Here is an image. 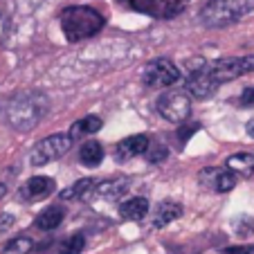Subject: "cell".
Segmentation results:
<instances>
[{
  "instance_id": "cell-1",
  "label": "cell",
  "mask_w": 254,
  "mask_h": 254,
  "mask_svg": "<svg viewBox=\"0 0 254 254\" xmlns=\"http://www.w3.org/2000/svg\"><path fill=\"white\" fill-rule=\"evenodd\" d=\"M50 111V99L39 90L18 92L9 99L5 108V117L11 128L16 130H32Z\"/></svg>"
},
{
  "instance_id": "cell-2",
  "label": "cell",
  "mask_w": 254,
  "mask_h": 254,
  "mask_svg": "<svg viewBox=\"0 0 254 254\" xmlns=\"http://www.w3.org/2000/svg\"><path fill=\"white\" fill-rule=\"evenodd\" d=\"M61 20V32L70 43H79L83 39H90L97 32H101L106 25V18L95 9L86 5L65 7L59 16Z\"/></svg>"
},
{
  "instance_id": "cell-3",
  "label": "cell",
  "mask_w": 254,
  "mask_h": 254,
  "mask_svg": "<svg viewBox=\"0 0 254 254\" xmlns=\"http://www.w3.org/2000/svg\"><path fill=\"white\" fill-rule=\"evenodd\" d=\"M254 11V0H209L200 9V23L209 29L227 27Z\"/></svg>"
},
{
  "instance_id": "cell-4",
  "label": "cell",
  "mask_w": 254,
  "mask_h": 254,
  "mask_svg": "<svg viewBox=\"0 0 254 254\" xmlns=\"http://www.w3.org/2000/svg\"><path fill=\"white\" fill-rule=\"evenodd\" d=\"M202 70H205V74L209 77V81L218 88V86H223V83L234 81V79L252 72L254 70V54H250V57L218 59V61H214V63H207Z\"/></svg>"
},
{
  "instance_id": "cell-5",
  "label": "cell",
  "mask_w": 254,
  "mask_h": 254,
  "mask_svg": "<svg viewBox=\"0 0 254 254\" xmlns=\"http://www.w3.org/2000/svg\"><path fill=\"white\" fill-rule=\"evenodd\" d=\"M70 149H72V137L70 135H65V133L50 135V137L41 139V142L34 146L32 155H29V162H32L34 167H45V164L63 158Z\"/></svg>"
},
{
  "instance_id": "cell-6",
  "label": "cell",
  "mask_w": 254,
  "mask_h": 254,
  "mask_svg": "<svg viewBox=\"0 0 254 254\" xmlns=\"http://www.w3.org/2000/svg\"><path fill=\"white\" fill-rule=\"evenodd\" d=\"M158 113L167 122L183 124L191 115V99L187 90H167L158 99Z\"/></svg>"
},
{
  "instance_id": "cell-7",
  "label": "cell",
  "mask_w": 254,
  "mask_h": 254,
  "mask_svg": "<svg viewBox=\"0 0 254 254\" xmlns=\"http://www.w3.org/2000/svg\"><path fill=\"white\" fill-rule=\"evenodd\" d=\"M178 79H180V70L169 59H153L142 70V83L146 88H153V90H158V88H171Z\"/></svg>"
},
{
  "instance_id": "cell-8",
  "label": "cell",
  "mask_w": 254,
  "mask_h": 254,
  "mask_svg": "<svg viewBox=\"0 0 254 254\" xmlns=\"http://www.w3.org/2000/svg\"><path fill=\"white\" fill-rule=\"evenodd\" d=\"M128 5L146 16L167 20L180 14L189 5V0H128Z\"/></svg>"
},
{
  "instance_id": "cell-9",
  "label": "cell",
  "mask_w": 254,
  "mask_h": 254,
  "mask_svg": "<svg viewBox=\"0 0 254 254\" xmlns=\"http://www.w3.org/2000/svg\"><path fill=\"white\" fill-rule=\"evenodd\" d=\"M149 149H151V139L146 135H130V137L122 139L115 146V160L117 162H128L133 158L149 153Z\"/></svg>"
},
{
  "instance_id": "cell-10",
  "label": "cell",
  "mask_w": 254,
  "mask_h": 254,
  "mask_svg": "<svg viewBox=\"0 0 254 254\" xmlns=\"http://www.w3.org/2000/svg\"><path fill=\"white\" fill-rule=\"evenodd\" d=\"M236 180H239L236 173H232L230 169H205V171H200V183L218 193L232 191L236 187Z\"/></svg>"
},
{
  "instance_id": "cell-11",
  "label": "cell",
  "mask_w": 254,
  "mask_h": 254,
  "mask_svg": "<svg viewBox=\"0 0 254 254\" xmlns=\"http://www.w3.org/2000/svg\"><path fill=\"white\" fill-rule=\"evenodd\" d=\"M54 191V180L48 176H34L27 180V185L23 187V196H27L29 200H41L48 198Z\"/></svg>"
},
{
  "instance_id": "cell-12",
  "label": "cell",
  "mask_w": 254,
  "mask_h": 254,
  "mask_svg": "<svg viewBox=\"0 0 254 254\" xmlns=\"http://www.w3.org/2000/svg\"><path fill=\"white\" fill-rule=\"evenodd\" d=\"M146 214H149V200L142 196L128 198L126 202L120 205V216L124 221H142Z\"/></svg>"
},
{
  "instance_id": "cell-13",
  "label": "cell",
  "mask_w": 254,
  "mask_h": 254,
  "mask_svg": "<svg viewBox=\"0 0 254 254\" xmlns=\"http://www.w3.org/2000/svg\"><path fill=\"white\" fill-rule=\"evenodd\" d=\"M180 216H183V207L178 205V202H173V200L160 202L153 214V227H167L169 223H173Z\"/></svg>"
},
{
  "instance_id": "cell-14",
  "label": "cell",
  "mask_w": 254,
  "mask_h": 254,
  "mask_svg": "<svg viewBox=\"0 0 254 254\" xmlns=\"http://www.w3.org/2000/svg\"><path fill=\"white\" fill-rule=\"evenodd\" d=\"M128 187H130L128 178H115V180H104L101 185H97V193L101 198H106V200H117V198H122L128 191Z\"/></svg>"
},
{
  "instance_id": "cell-15",
  "label": "cell",
  "mask_w": 254,
  "mask_h": 254,
  "mask_svg": "<svg viewBox=\"0 0 254 254\" xmlns=\"http://www.w3.org/2000/svg\"><path fill=\"white\" fill-rule=\"evenodd\" d=\"M63 216H65V211H63V207L59 205H52L48 207V209H43L39 216H36V223L34 225L39 227L41 232H52L54 227H59L63 223Z\"/></svg>"
},
{
  "instance_id": "cell-16",
  "label": "cell",
  "mask_w": 254,
  "mask_h": 254,
  "mask_svg": "<svg viewBox=\"0 0 254 254\" xmlns=\"http://www.w3.org/2000/svg\"><path fill=\"white\" fill-rule=\"evenodd\" d=\"M101 126H104L101 117H97V115H86L83 120H79V122H74V124H72V128H70V133H67V135H70L72 142H74V139H79V137H86V135L99 133Z\"/></svg>"
},
{
  "instance_id": "cell-17",
  "label": "cell",
  "mask_w": 254,
  "mask_h": 254,
  "mask_svg": "<svg viewBox=\"0 0 254 254\" xmlns=\"http://www.w3.org/2000/svg\"><path fill=\"white\" fill-rule=\"evenodd\" d=\"M227 169L236 176L250 178L254 173V155L252 153H236L227 158Z\"/></svg>"
},
{
  "instance_id": "cell-18",
  "label": "cell",
  "mask_w": 254,
  "mask_h": 254,
  "mask_svg": "<svg viewBox=\"0 0 254 254\" xmlns=\"http://www.w3.org/2000/svg\"><path fill=\"white\" fill-rule=\"evenodd\" d=\"M79 160H81L86 167H99L101 160H104V149H101V144L95 142V139H88V142L81 146V151H79Z\"/></svg>"
},
{
  "instance_id": "cell-19",
  "label": "cell",
  "mask_w": 254,
  "mask_h": 254,
  "mask_svg": "<svg viewBox=\"0 0 254 254\" xmlns=\"http://www.w3.org/2000/svg\"><path fill=\"white\" fill-rule=\"evenodd\" d=\"M92 189H97L95 180H92V178H81V180H77V183L72 185V187H67L65 191L61 193V198H65V200H72V198L88 200V196L92 193Z\"/></svg>"
},
{
  "instance_id": "cell-20",
  "label": "cell",
  "mask_w": 254,
  "mask_h": 254,
  "mask_svg": "<svg viewBox=\"0 0 254 254\" xmlns=\"http://www.w3.org/2000/svg\"><path fill=\"white\" fill-rule=\"evenodd\" d=\"M32 248H34V241L29 236H16V239H11L5 245L2 254H29Z\"/></svg>"
},
{
  "instance_id": "cell-21",
  "label": "cell",
  "mask_w": 254,
  "mask_h": 254,
  "mask_svg": "<svg viewBox=\"0 0 254 254\" xmlns=\"http://www.w3.org/2000/svg\"><path fill=\"white\" fill-rule=\"evenodd\" d=\"M86 248V236L83 234H72L59 245V252L61 254H81Z\"/></svg>"
},
{
  "instance_id": "cell-22",
  "label": "cell",
  "mask_w": 254,
  "mask_h": 254,
  "mask_svg": "<svg viewBox=\"0 0 254 254\" xmlns=\"http://www.w3.org/2000/svg\"><path fill=\"white\" fill-rule=\"evenodd\" d=\"M149 151H151V149H149ZM167 155H169V151H167V149H164L162 144H160V146H155V149H153V151H151L149 160H151V162H153V164H158V162H162V160H164V158H167Z\"/></svg>"
},
{
  "instance_id": "cell-23",
  "label": "cell",
  "mask_w": 254,
  "mask_h": 254,
  "mask_svg": "<svg viewBox=\"0 0 254 254\" xmlns=\"http://www.w3.org/2000/svg\"><path fill=\"white\" fill-rule=\"evenodd\" d=\"M241 106H245V108H250V106H254V88H245L243 92H241V99H239Z\"/></svg>"
},
{
  "instance_id": "cell-24",
  "label": "cell",
  "mask_w": 254,
  "mask_h": 254,
  "mask_svg": "<svg viewBox=\"0 0 254 254\" xmlns=\"http://www.w3.org/2000/svg\"><path fill=\"white\" fill-rule=\"evenodd\" d=\"M223 254H254V248H250V245H236V248H225Z\"/></svg>"
},
{
  "instance_id": "cell-25",
  "label": "cell",
  "mask_w": 254,
  "mask_h": 254,
  "mask_svg": "<svg viewBox=\"0 0 254 254\" xmlns=\"http://www.w3.org/2000/svg\"><path fill=\"white\" fill-rule=\"evenodd\" d=\"M11 223H14V216H11V214H2V216H0V232H5Z\"/></svg>"
},
{
  "instance_id": "cell-26",
  "label": "cell",
  "mask_w": 254,
  "mask_h": 254,
  "mask_svg": "<svg viewBox=\"0 0 254 254\" xmlns=\"http://www.w3.org/2000/svg\"><path fill=\"white\" fill-rule=\"evenodd\" d=\"M5 34H7V20L0 16V43L5 41Z\"/></svg>"
},
{
  "instance_id": "cell-27",
  "label": "cell",
  "mask_w": 254,
  "mask_h": 254,
  "mask_svg": "<svg viewBox=\"0 0 254 254\" xmlns=\"http://www.w3.org/2000/svg\"><path fill=\"white\" fill-rule=\"evenodd\" d=\"M245 130H248V135L254 139V120H250V122H248V126H245Z\"/></svg>"
},
{
  "instance_id": "cell-28",
  "label": "cell",
  "mask_w": 254,
  "mask_h": 254,
  "mask_svg": "<svg viewBox=\"0 0 254 254\" xmlns=\"http://www.w3.org/2000/svg\"><path fill=\"white\" fill-rule=\"evenodd\" d=\"M5 193H7V187L0 183V198H5Z\"/></svg>"
}]
</instances>
